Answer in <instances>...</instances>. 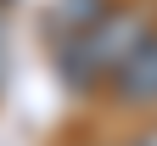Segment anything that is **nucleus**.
I'll list each match as a JSON object with an SVG mask.
<instances>
[{"label":"nucleus","instance_id":"1","mask_svg":"<svg viewBox=\"0 0 157 146\" xmlns=\"http://www.w3.org/2000/svg\"><path fill=\"white\" fill-rule=\"evenodd\" d=\"M151 39V23L140 11H129V6H107L101 17H95L90 28H78L67 39V51H62V73H67V85H112V73L124 68V62L135 56Z\"/></svg>","mask_w":157,"mask_h":146},{"label":"nucleus","instance_id":"3","mask_svg":"<svg viewBox=\"0 0 157 146\" xmlns=\"http://www.w3.org/2000/svg\"><path fill=\"white\" fill-rule=\"evenodd\" d=\"M129 146H157V124H151V129H140V135H135Z\"/></svg>","mask_w":157,"mask_h":146},{"label":"nucleus","instance_id":"2","mask_svg":"<svg viewBox=\"0 0 157 146\" xmlns=\"http://www.w3.org/2000/svg\"><path fill=\"white\" fill-rule=\"evenodd\" d=\"M112 90L124 101H135V107H157V34L112 73Z\"/></svg>","mask_w":157,"mask_h":146}]
</instances>
